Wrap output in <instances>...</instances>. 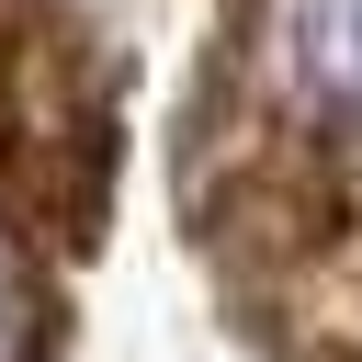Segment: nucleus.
<instances>
[{"label": "nucleus", "instance_id": "f03ea898", "mask_svg": "<svg viewBox=\"0 0 362 362\" xmlns=\"http://www.w3.org/2000/svg\"><path fill=\"white\" fill-rule=\"evenodd\" d=\"M34 351V283H23V260L0 249V362H23Z\"/></svg>", "mask_w": 362, "mask_h": 362}, {"label": "nucleus", "instance_id": "f257e3e1", "mask_svg": "<svg viewBox=\"0 0 362 362\" xmlns=\"http://www.w3.org/2000/svg\"><path fill=\"white\" fill-rule=\"evenodd\" d=\"M294 68L339 102H362V0H294Z\"/></svg>", "mask_w": 362, "mask_h": 362}]
</instances>
